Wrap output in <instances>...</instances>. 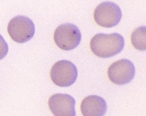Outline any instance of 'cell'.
<instances>
[{
    "label": "cell",
    "mask_w": 146,
    "mask_h": 116,
    "mask_svg": "<svg viewBox=\"0 0 146 116\" xmlns=\"http://www.w3.org/2000/svg\"><path fill=\"white\" fill-rule=\"evenodd\" d=\"M124 46L123 37L116 32L97 34L90 40L92 52L102 58H108L118 54L123 50Z\"/></svg>",
    "instance_id": "1"
},
{
    "label": "cell",
    "mask_w": 146,
    "mask_h": 116,
    "mask_svg": "<svg viewBox=\"0 0 146 116\" xmlns=\"http://www.w3.org/2000/svg\"><path fill=\"white\" fill-rule=\"evenodd\" d=\"M7 32L13 40L18 43H23L33 37L35 34V26L29 18L17 15L9 22Z\"/></svg>",
    "instance_id": "2"
},
{
    "label": "cell",
    "mask_w": 146,
    "mask_h": 116,
    "mask_svg": "<svg viewBox=\"0 0 146 116\" xmlns=\"http://www.w3.org/2000/svg\"><path fill=\"white\" fill-rule=\"evenodd\" d=\"M81 37V32L78 27L70 23L59 25L54 34V40L56 45L65 51L72 50L78 47Z\"/></svg>",
    "instance_id": "3"
},
{
    "label": "cell",
    "mask_w": 146,
    "mask_h": 116,
    "mask_svg": "<svg viewBox=\"0 0 146 116\" xmlns=\"http://www.w3.org/2000/svg\"><path fill=\"white\" fill-rule=\"evenodd\" d=\"M122 13L119 6L112 2H103L98 5L94 12L96 23L103 27L116 26L121 20Z\"/></svg>",
    "instance_id": "4"
},
{
    "label": "cell",
    "mask_w": 146,
    "mask_h": 116,
    "mask_svg": "<svg viewBox=\"0 0 146 116\" xmlns=\"http://www.w3.org/2000/svg\"><path fill=\"white\" fill-rule=\"evenodd\" d=\"M50 77L56 85L68 87L75 82L78 77V70L72 62L67 60H61L52 67Z\"/></svg>",
    "instance_id": "5"
},
{
    "label": "cell",
    "mask_w": 146,
    "mask_h": 116,
    "mask_svg": "<svg viewBox=\"0 0 146 116\" xmlns=\"http://www.w3.org/2000/svg\"><path fill=\"white\" fill-rule=\"evenodd\" d=\"M108 77L117 85H124L131 82L135 74V68L131 61L126 59L113 63L108 68Z\"/></svg>",
    "instance_id": "6"
},
{
    "label": "cell",
    "mask_w": 146,
    "mask_h": 116,
    "mask_svg": "<svg viewBox=\"0 0 146 116\" xmlns=\"http://www.w3.org/2000/svg\"><path fill=\"white\" fill-rule=\"evenodd\" d=\"M48 107L55 116H75V100L68 94L56 93L48 101Z\"/></svg>",
    "instance_id": "7"
},
{
    "label": "cell",
    "mask_w": 146,
    "mask_h": 116,
    "mask_svg": "<svg viewBox=\"0 0 146 116\" xmlns=\"http://www.w3.org/2000/svg\"><path fill=\"white\" fill-rule=\"evenodd\" d=\"M107 109L104 99L96 95L85 97L80 104V111L83 116H104Z\"/></svg>",
    "instance_id": "8"
},
{
    "label": "cell",
    "mask_w": 146,
    "mask_h": 116,
    "mask_svg": "<svg viewBox=\"0 0 146 116\" xmlns=\"http://www.w3.org/2000/svg\"><path fill=\"white\" fill-rule=\"evenodd\" d=\"M131 43L133 46L139 51L146 49V27L144 26H140L135 29L131 37Z\"/></svg>",
    "instance_id": "9"
},
{
    "label": "cell",
    "mask_w": 146,
    "mask_h": 116,
    "mask_svg": "<svg viewBox=\"0 0 146 116\" xmlns=\"http://www.w3.org/2000/svg\"><path fill=\"white\" fill-rule=\"evenodd\" d=\"M8 51V45L4 38L0 34V60L6 56Z\"/></svg>",
    "instance_id": "10"
}]
</instances>
